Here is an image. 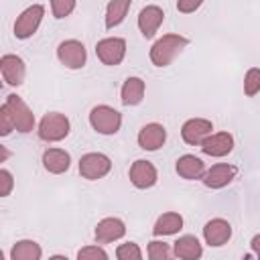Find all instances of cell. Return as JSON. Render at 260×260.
<instances>
[{"mask_svg":"<svg viewBox=\"0 0 260 260\" xmlns=\"http://www.w3.org/2000/svg\"><path fill=\"white\" fill-rule=\"evenodd\" d=\"M116 258H118V260H140V258H142V250L138 248V244L126 242V244H120V246H118Z\"/></svg>","mask_w":260,"mask_h":260,"instance_id":"cell-27","label":"cell"},{"mask_svg":"<svg viewBox=\"0 0 260 260\" xmlns=\"http://www.w3.org/2000/svg\"><path fill=\"white\" fill-rule=\"evenodd\" d=\"M173 256L181 260H197L203 256V248L195 236H181L173 246Z\"/></svg>","mask_w":260,"mask_h":260,"instance_id":"cell-21","label":"cell"},{"mask_svg":"<svg viewBox=\"0 0 260 260\" xmlns=\"http://www.w3.org/2000/svg\"><path fill=\"white\" fill-rule=\"evenodd\" d=\"M144 91H146V85H144V81L140 77H128L122 83L120 102L124 106H138L144 100Z\"/></svg>","mask_w":260,"mask_h":260,"instance_id":"cell-20","label":"cell"},{"mask_svg":"<svg viewBox=\"0 0 260 260\" xmlns=\"http://www.w3.org/2000/svg\"><path fill=\"white\" fill-rule=\"evenodd\" d=\"M126 234V225L120 217H104L102 221H98L95 225V242L98 244H110V242H116L120 240L122 236Z\"/></svg>","mask_w":260,"mask_h":260,"instance_id":"cell-17","label":"cell"},{"mask_svg":"<svg viewBox=\"0 0 260 260\" xmlns=\"http://www.w3.org/2000/svg\"><path fill=\"white\" fill-rule=\"evenodd\" d=\"M189 45V39L183 37V35H175V32H169V35H162L160 39H156L150 47V61L154 67H167L171 65V61Z\"/></svg>","mask_w":260,"mask_h":260,"instance_id":"cell-1","label":"cell"},{"mask_svg":"<svg viewBox=\"0 0 260 260\" xmlns=\"http://www.w3.org/2000/svg\"><path fill=\"white\" fill-rule=\"evenodd\" d=\"M77 258L79 260H108V252L102 248V246H85L77 252Z\"/></svg>","mask_w":260,"mask_h":260,"instance_id":"cell-29","label":"cell"},{"mask_svg":"<svg viewBox=\"0 0 260 260\" xmlns=\"http://www.w3.org/2000/svg\"><path fill=\"white\" fill-rule=\"evenodd\" d=\"M57 59L67 69H81L85 65V61H87L85 45L81 41H77V39L61 41L59 47H57Z\"/></svg>","mask_w":260,"mask_h":260,"instance_id":"cell-7","label":"cell"},{"mask_svg":"<svg viewBox=\"0 0 260 260\" xmlns=\"http://www.w3.org/2000/svg\"><path fill=\"white\" fill-rule=\"evenodd\" d=\"M171 256H173V250L167 242H158V240L148 242V258L150 260H167Z\"/></svg>","mask_w":260,"mask_h":260,"instance_id":"cell-26","label":"cell"},{"mask_svg":"<svg viewBox=\"0 0 260 260\" xmlns=\"http://www.w3.org/2000/svg\"><path fill=\"white\" fill-rule=\"evenodd\" d=\"M43 248L35 240H18L10 250V260H41Z\"/></svg>","mask_w":260,"mask_h":260,"instance_id":"cell-23","label":"cell"},{"mask_svg":"<svg viewBox=\"0 0 260 260\" xmlns=\"http://www.w3.org/2000/svg\"><path fill=\"white\" fill-rule=\"evenodd\" d=\"M199 148H201V152L203 154H207V156H215V158H219V156H225V154H230L232 150H234V136L230 134V132H211L201 144H199Z\"/></svg>","mask_w":260,"mask_h":260,"instance_id":"cell-15","label":"cell"},{"mask_svg":"<svg viewBox=\"0 0 260 260\" xmlns=\"http://www.w3.org/2000/svg\"><path fill=\"white\" fill-rule=\"evenodd\" d=\"M181 230H183V217L177 211H167V213L158 215V219L154 221L152 234L154 236H173Z\"/></svg>","mask_w":260,"mask_h":260,"instance_id":"cell-22","label":"cell"},{"mask_svg":"<svg viewBox=\"0 0 260 260\" xmlns=\"http://www.w3.org/2000/svg\"><path fill=\"white\" fill-rule=\"evenodd\" d=\"M4 104L8 106V110H10L12 118H14V126H16L18 132L26 134V132H30L35 128V114H32V110L26 106V102L20 95L10 93V95H6Z\"/></svg>","mask_w":260,"mask_h":260,"instance_id":"cell-8","label":"cell"},{"mask_svg":"<svg viewBox=\"0 0 260 260\" xmlns=\"http://www.w3.org/2000/svg\"><path fill=\"white\" fill-rule=\"evenodd\" d=\"M43 167L47 173L51 175H61V173H67L69 167H71V156L67 150L63 148H47L43 152V158H41Z\"/></svg>","mask_w":260,"mask_h":260,"instance_id":"cell-19","label":"cell"},{"mask_svg":"<svg viewBox=\"0 0 260 260\" xmlns=\"http://www.w3.org/2000/svg\"><path fill=\"white\" fill-rule=\"evenodd\" d=\"M175 171H177L179 177H183L187 181H197V179H203V175H205L207 169H205V162L199 156H195V154H183V156L177 158Z\"/></svg>","mask_w":260,"mask_h":260,"instance_id":"cell-18","label":"cell"},{"mask_svg":"<svg viewBox=\"0 0 260 260\" xmlns=\"http://www.w3.org/2000/svg\"><path fill=\"white\" fill-rule=\"evenodd\" d=\"M51 2V12H53V16L55 18H65V16H69L73 10H75V4H77V0H49Z\"/></svg>","mask_w":260,"mask_h":260,"instance_id":"cell-28","label":"cell"},{"mask_svg":"<svg viewBox=\"0 0 260 260\" xmlns=\"http://www.w3.org/2000/svg\"><path fill=\"white\" fill-rule=\"evenodd\" d=\"M230 238H232V225L228 219L213 217L203 225V240H205V244H209L213 248L228 244Z\"/></svg>","mask_w":260,"mask_h":260,"instance_id":"cell-16","label":"cell"},{"mask_svg":"<svg viewBox=\"0 0 260 260\" xmlns=\"http://www.w3.org/2000/svg\"><path fill=\"white\" fill-rule=\"evenodd\" d=\"M0 150H2V162H6V160H8V156H10V152H8V148H6V146H0Z\"/></svg>","mask_w":260,"mask_h":260,"instance_id":"cell-34","label":"cell"},{"mask_svg":"<svg viewBox=\"0 0 260 260\" xmlns=\"http://www.w3.org/2000/svg\"><path fill=\"white\" fill-rule=\"evenodd\" d=\"M250 246H252V254H254L256 258H260V234H256V236L252 238Z\"/></svg>","mask_w":260,"mask_h":260,"instance_id":"cell-33","label":"cell"},{"mask_svg":"<svg viewBox=\"0 0 260 260\" xmlns=\"http://www.w3.org/2000/svg\"><path fill=\"white\" fill-rule=\"evenodd\" d=\"M244 93L248 98H254L256 93H260V69L258 67H250L244 75Z\"/></svg>","mask_w":260,"mask_h":260,"instance_id":"cell-25","label":"cell"},{"mask_svg":"<svg viewBox=\"0 0 260 260\" xmlns=\"http://www.w3.org/2000/svg\"><path fill=\"white\" fill-rule=\"evenodd\" d=\"M0 73H2V79H4L6 85L18 87V85L24 83L26 65H24V61H22L18 55L6 53V55H2V59H0Z\"/></svg>","mask_w":260,"mask_h":260,"instance_id":"cell-9","label":"cell"},{"mask_svg":"<svg viewBox=\"0 0 260 260\" xmlns=\"http://www.w3.org/2000/svg\"><path fill=\"white\" fill-rule=\"evenodd\" d=\"M12 130H16L14 118H12L10 110H8V106L2 104V108H0V136H8Z\"/></svg>","mask_w":260,"mask_h":260,"instance_id":"cell-30","label":"cell"},{"mask_svg":"<svg viewBox=\"0 0 260 260\" xmlns=\"http://www.w3.org/2000/svg\"><path fill=\"white\" fill-rule=\"evenodd\" d=\"M43 16H45V6L43 4H32V6L24 8L18 14L16 22H14V37L20 39V41L30 39L37 32V28L41 26Z\"/></svg>","mask_w":260,"mask_h":260,"instance_id":"cell-4","label":"cell"},{"mask_svg":"<svg viewBox=\"0 0 260 260\" xmlns=\"http://www.w3.org/2000/svg\"><path fill=\"white\" fill-rule=\"evenodd\" d=\"M138 146L142 150H148V152H154L158 150L165 142H167V130L162 124L158 122H150V124H144L138 132Z\"/></svg>","mask_w":260,"mask_h":260,"instance_id":"cell-14","label":"cell"},{"mask_svg":"<svg viewBox=\"0 0 260 260\" xmlns=\"http://www.w3.org/2000/svg\"><path fill=\"white\" fill-rule=\"evenodd\" d=\"M211 130H213L211 120H207V118H191L181 126V136H183V140L187 144L199 146L211 134Z\"/></svg>","mask_w":260,"mask_h":260,"instance_id":"cell-13","label":"cell"},{"mask_svg":"<svg viewBox=\"0 0 260 260\" xmlns=\"http://www.w3.org/2000/svg\"><path fill=\"white\" fill-rule=\"evenodd\" d=\"M165 20V10L156 4H148L138 12V28L144 39H152Z\"/></svg>","mask_w":260,"mask_h":260,"instance_id":"cell-12","label":"cell"},{"mask_svg":"<svg viewBox=\"0 0 260 260\" xmlns=\"http://www.w3.org/2000/svg\"><path fill=\"white\" fill-rule=\"evenodd\" d=\"M89 124H91V128L98 134L112 136L122 126V114L118 110H114L112 106L100 104V106H93L91 108V112H89Z\"/></svg>","mask_w":260,"mask_h":260,"instance_id":"cell-3","label":"cell"},{"mask_svg":"<svg viewBox=\"0 0 260 260\" xmlns=\"http://www.w3.org/2000/svg\"><path fill=\"white\" fill-rule=\"evenodd\" d=\"M236 175H238V167L228 165V162H217L205 171L201 181L207 189H223L236 179Z\"/></svg>","mask_w":260,"mask_h":260,"instance_id":"cell-11","label":"cell"},{"mask_svg":"<svg viewBox=\"0 0 260 260\" xmlns=\"http://www.w3.org/2000/svg\"><path fill=\"white\" fill-rule=\"evenodd\" d=\"M112 169V160L104 152H87L79 158V175L87 181L104 179Z\"/></svg>","mask_w":260,"mask_h":260,"instance_id":"cell-5","label":"cell"},{"mask_svg":"<svg viewBox=\"0 0 260 260\" xmlns=\"http://www.w3.org/2000/svg\"><path fill=\"white\" fill-rule=\"evenodd\" d=\"M12 187H14L12 173L8 169H0V197H8Z\"/></svg>","mask_w":260,"mask_h":260,"instance_id":"cell-31","label":"cell"},{"mask_svg":"<svg viewBox=\"0 0 260 260\" xmlns=\"http://www.w3.org/2000/svg\"><path fill=\"white\" fill-rule=\"evenodd\" d=\"M130 183L136 187V189H150L156 185L158 181V173H156V167L150 162V160H144V158H138L132 162L130 167Z\"/></svg>","mask_w":260,"mask_h":260,"instance_id":"cell-10","label":"cell"},{"mask_svg":"<svg viewBox=\"0 0 260 260\" xmlns=\"http://www.w3.org/2000/svg\"><path fill=\"white\" fill-rule=\"evenodd\" d=\"M95 55L108 67L120 65L124 61V57H126V41L122 37H106V39L98 41Z\"/></svg>","mask_w":260,"mask_h":260,"instance_id":"cell-6","label":"cell"},{"mask_svg":"<svg viewBox=\"0 0 260 260\" xmlns=\"http://www.w3.org/2000/svg\"><path fill=\"white\" fill-rule=\"evenodd\" d=\"M130 6L132 0H110L106 6V28H116L118 24H122Z\"/></svg>","mask_w":260,"mask_h":260,"instance_id":"cell-24","label":"cell"},{"mask_svg":"<svg viewBox=\"0 0 260 260\" xmlns=\"http://www.w3.org/2000/svg\"><path fill=\"white\" fill-rule=\"evenodd\" d=\"M201 4H203V0H177V10H179L181 14H191V12H195Z\"/></svg>","mask_w":260,"mask_h":260,"instance_id":"cell-32","label":"cell"},{"mask_svg":"<svg viewBox=\"0 0 260 260\" xmlns=\"http://www.w3.org/2000/svg\"><path fill=\"white\" fill-rule=\"evenodd\" d=\"M39 138L45 142H59L69 136L71 132V122L65 114L61 112H49L41 118L39 122Z\"/></svg>","mask_w":260,"mask_h":260,"instance_id":"cell-2","label":"cell"}]
</instances>
